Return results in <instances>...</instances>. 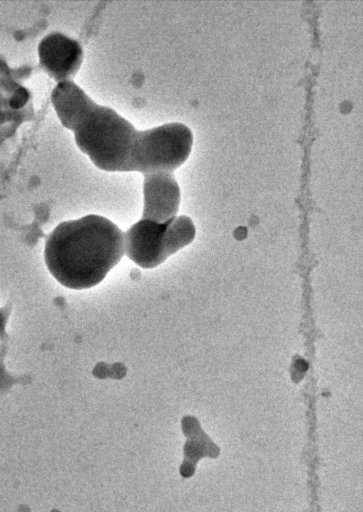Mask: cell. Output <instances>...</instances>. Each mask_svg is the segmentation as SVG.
I'll use <instances>...</instances> for the list:
<instances>
[{"mask_svg":"<svg viewBox=\"0 0 363 512\" xmlns=\"http://www.w3.org/2000/svg\"><path fill=\"white\" fill-rule=\"evenodd\" d=\"M64 127L74 133L76 145L97 168L132 172L140 131L114 109L84 94Z\"/></svg>","mask_w":363,"mask_h":512,"instance_id":"7a4b0ae2","label":"cell"},{"mask_svg":"<svg viewBox=\"0 0 363 512\" xmlns=\"http://www.w3.org/2000/svg\"><path fill=\"white\" fill-rule=\"evenodd\" d=\"M195 234L193 221L185 215L164 223L141 219L124 233L125 254L141 268H155L190 244Z\"/></svg>","mask_w":363,"mask_h":512,"instance_id":"3957f363","label":"cell"},{"mask_svg":"<svg viewBox=\"0 0 363 512\" xmlns=\"http://www.w3.org/2000/svg\"><path fill=\"white\" fill-rule=\"evenodd\" d=\"M38 55L44 71L57 83L72 80L83 62L81 45L59 32H52L41 39Z\"/></svg>","mask_w":363,"mask_h":512,"instance_id":"5b68a950","label":"cell"},{"mask_svg":"<svg viewBox=\"0 0 363 512\" xmlns=\"http://www.w3.org/2000/svg\"><path fill=\"white\" fill-rule=\"evenodd\" d=\"M124 254V232L97 214L59 223L44 247L48 271L59 284L73 290L101 283Z\"/></svg>","mask_w":363,"mask_h":512,"instance_id":"6da1fadb","label":"cell"},{"mask_svg":"<svg viewBox=\"0 0 363 512\" xmlns=\"http://www.w3.org/2000/svg\"><path fill=\"white\" fill-rule=\"evenodd\" d=\"M142 219L164 223L174 218L180 205V188L171 172L144 174Z\"/></svg>","mask_w":363,"mask_h":512,"instance_id":"8992f818","label":"cell"},{"mask_svg":"<svg viewBox=\"0 0 363 512\" xmlns=\"http://www.w3.org/2000/svg\"><path fill=\"white\" fill-rule=\"evenodd\" d=\"M193 134L183 123L172 122L139 133L132 172H171L189 157Z\"/></svg>","mask_w":363,"mask_h":512,"instance_id":"277c9868","label":"cell"}]
</instances>
